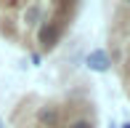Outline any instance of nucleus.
<instances>
[{"label":"nucleus","mask_w":130,"mask_h":128,"mask_svg":"<svg viewBox=\"0 0 130 128\" xmlns=\"http://www.w3.org/2000/svg\"><path fill=\"white\" fill-rule=\"evenodd\" d=\"M58 37H61V21L51 19V21H43V24H40V30H37V43H40V48H43V51L56 48Z\"/></svg>","instance_id":"nucleus-1"},{"label":"nucleus","mask_w":130,"mask_h":128,"mask_svg":"<svg viewBox=\"0 0 130 128\" xmlns=\"http://www.w3.org/2000/svg\"><path fill=\"white\" fill-rule=\"evenodd\" d=\"M37 123L43 128H58L61 125V109L56 104H45L37 109Z\"/></svg>","instance_id":"nucleus-2"},{"label":"nucleus","mask_w":130,"mask_h":128,"mask_svg":"<svg viewBox=\"0 0 130 128\" xmlns=\"http://www.w3.org/2000/svg\"><path fill=\"white\" fill-rule=\"evenodd\" d=\"M85 64H88V69H93V72H109V67H111V61H109V54L106 51H90L88 54V59H85Z\"/></svg>","instance_id":"nucleus-3"},{"label":"nucleus","mask_w":130,"mask_h":128,"mask_svg":"<svg viewBox=\"0 0 130 128\" xmlns=\"http://www.w3.org/2000/svg\"><path fill=\"white\" fill-rule=\"evenodd\" d=\"M21 19H24L27 27H37L40 21H45L43 19V5H40V3H29L24 8V16H21Z\"/></svg>","instance_id":"nucleus-4"},{"label":"nucleus","mask_w":130,"mask_h":128,"mask_svg":"<svg viewBox=\"0 0 130 128\" xmlns=\"http://www.w3.org/2000/svg\"><path fill=\"white\" fill-rule=\"evenodd\" d=\"M69 128H93V120H88V118L72 120V123H69Z\"/></svg>","instance_id":"nucleus-5"},{"label":"nucleus","mask_w":130,"mask_h":128,"mask_svg":"<svg viewBox=\"0 0 130 128\" xmlns=\"http://www.w3.org/2000/svg\"><path fill=\"white\" fill-rule=\"evenodd\" d=\"M0 128H5V123H3V120H0Z\"/></svg>","instance_id":"nucleus-6"},{"label":"nucleus","mask_w":130,"mask_h":128,"mask_svg":"<svg viewBox=\"0 0 130 128\" xmlns=\"http://www.w3.org/2000/svg\"><path fill=\"white\" fill-rule=\"evenodd\" d=\"M122 128H130V123H125V125H122Z\"/></svg>","instance_id":"nucleus-7"},{"label":"nucleus","mask_w":130,"mask_h":128,"mask_svg":"<svg viewBox=\"0 0 130 128\" xmlns=\"http://www.w3.org/2000/svg\"><path fill=\"white\" fill-rule=\"evenodd\" d=\"M125 3H127V5H130V0H125Z\"/></svg>","instance_id":"nucleus-8"}]
</instances>
